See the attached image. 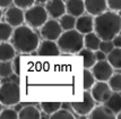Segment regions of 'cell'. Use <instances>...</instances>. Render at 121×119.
<instances>
[{
    "label": "cell",
    "instance_id": "cell-38",
    "mask_svg": "<svg viewBox=\"0 0 121 119\" xmlns=\"http://www.w3.org/2000/svg\"><path fill=\"white\" fill-rule=\"evenodd\" d=\"M48 1H49V0H36V2H37V4H40V5H43V4L45 5Z\"/></svg>",
    "mask_w": 121,
    "mask_h": 119
},
{
    "label": "cell",
    "instance_id": "cell-12",
    "mask_svg": "<svg viewBox=\"0 0 121 119\" xmlns=\"http://www.w3.org/2000/svg\"><path fill=\"white\" fill-rule=\"evenodd\" d=\"M45 9L51 18L59 19L62 15L67 13L66 8V1L63 0H49L45 4Z\"/></svg>",
    "mask_w": 121,
    "mask_h": 119
},
{
    "label": "cell",
    "instance_id": "cell-5",
    "mask_svg": "<svg viewBox=\"0 0 121 119\" xmlns=\"http://www.w3.org/2000/svg\"><path fill=\"white\" fill-rule=\"evenodd\" d=\"M49 14H48L45 7L41 5H34L25 9V24L28 26L35 28H41L47 21L49 19Z\"/></svg>",
    "mask_w": 121,
    "mask_h": 119
},
{
    "label": "cell",
    "instance_id": "cell-11",
    "mask_svg": "<svg viewBox=\"0 0 121 119\" xmlns=\"http://www.w3.org/2000/svg\"><path fill=\"white\" fill-rule=\"evenodd\" d=\"M36 53L39 56H47V57H57L61 53V50L58 46L57 41L52 40H44L41 41L40 46L37 48Z\"/></svg>",
    "mask_w": 121,
    "mask_h": 119
},
{
    "label": "cell",
    "instance_id": "cell-19",
    "mask_svg": "<svg viewBox=\"0 0 121 119\" xmlns=\"http://www.w3.org/2000/svg\"><path fill=\"white\" fill-rule=\"evenodd\" d=\"M101 42H102V39L97 35L96 32H91L88 34H85L84 35V46L85 48L87 49H91L93 51H96L99 50L101 47Z\"/></svg>",
    "mask_w": 121,
    "mask_h": 119
},
{
    "label": "cell",
    "instance_id": "cell-20",
    "mask_svg": "<svg viewBox=\"0 0 121 119\" xmlns=\"http://www.w3.org/2000/svg\"><path fill=\"white\" fill-rule=\"evenodd\" d=\"M19 119H40L41 118V112L40 110L34 107V105H26L18 111Z\"/></svg>",
    "mask_w": 121,
    "mask_h": 119
},
{
    "label": "cell",
    "instance_id": "cell-3",
    "mask_svg": "<svg viewBox=\"0 0 121 119\" xmlns=\"http://www.w3.org/2000/svg\"><path fill=\"white\" fill-rule=\"evenodd\" d=\"M57 42L61 52L68 55H78V52L85 48L84 34H82L76 28L63 31Z\"/></svg>",
    "mask_w": 121,
    "mask_h": 119
},
{
    "label": "cell",
    "instance_id": "cell-13",
    "mask_svg": "<svg viewBox=\"0 0 121 119\" xmlns=\"http://www.w3.org/2000/svg\"><path fill=\"white\" fill-rule=\"evenodd\" d=\"M94 16L90 14H84V15L77 17L76 21V30L80 32L82 34H88L91 32H94Z\"/></svg>",
    "mask_w": 121,
    "mask_h": 119
},
{
    "label": "cell",
    "instance_id": "cell-4",
    "mask_svg": "<svg viewBox=\"0 0 121 119\" xmlns=\"http://www.w3.org/2000/svg\"><path fill=\"white\" fill-rule=\"evenodd\" d=\"M21 101V87L15 82H4L0 86V103L13 107Z\"/></svg>",
    "mask_w": 121,
    "mask_h": 119
},
{
    "label": "cell",
    "instance_id": "cell-23",
    "mask_svg": "<svg viewBox=\"0 0 121 119\" xmlns=\"http://www.w3.org/2000/svg\"><path fill=\"white\" fill-rule=\"evenodd\" d=\"M14 31H15V27L13 25H10L6 21L1 22L0 23V40H1V42L11 40Z\"/></svg>",
    "mask_w": 121,
    "mask_h": 119
},
{
    "label": "cell",
    "instance_id": "cell-14",
    "mask_svg": "<svg viewBox=\"0 0 121 119\" xmlns=\"http://www.w3.org/2000/svg\"><path fill=\"white\" fill-rule=\"evenodd\" d=\"M85 7L86 13L94 17L103 14L109 9L108 0H85Z\"/></svg>",
    "mask_w": 121,
    "mask_h": 119
},
{
    "label": "cell",
    "instance_id": "cell-6",
    "mask_svg": "<svg viewBox=\"0 0 121 119\" xmlns=\"http://www.w3.org/2000/svg\"><path fill=\"white\" fill-rule=\"evenodd\" d=\"M95 105H96V101L93 98L90 90L84 91L82 101H75V102L70 103V107L75 114L78 116H86V117H88V114L95 108Z\"/></svg>",
    "mask_w": 121,
    "mask_h": 119
},
{
    "label": "cell",
    "instance_id": "cell-27",
    "mask_svg": "<svg viewBox=\"0 0 121 119\" xmlns=\"http://www.w3.org/2000/svg\"><path fill=\"white\" fill-rule=\"evenodd\" d=\"M13 74H15L14 67H13V61L11 60L1 61V64H0V77L1 78L9 77Z\"/></svg>",
    "mask_w": 121,
    "mask_h": 119
},
{
    "label": "cell",
    "instance_id": "cell-34",
    "mask_svg": "<svg viewBox=\"0 0 121 119\" xmlns=\"http://www.w3.org/2000/svg\"><path fill=\"white\" fill-rule=\"evenodd\" d=\"M11 61H13V67H14V72H15V74L16 75H19V65H21V59H19V57L16 56Z\"/></svg>",
    "mask_w": 121,
    "mask_h": 119
},
{
    "label": "cell",
    "instance_id": "cell-29",
    "mask_svg": "<svg viewBox=\"0 0 121 119\" xmlns=\"http://www.w3.org/2000/svg\"><path fill=\"white\" fill-rule=\"evenodd\" d=\"M108 82L113 92H121V74H113Z\"/></svg>",
    "mask_w": 121,
    "mask_h": 119
},
{
    "label": "cell",
    "instance_id": "cell-33",
    "mask_svg": "<svg viewBox=\"0 0 121 119\" xmlns=\"http://www.w3.org/2000/svg\"><path fill=\"white\" fill-rule=\"evenodd\" d=\"M109 9L119 13L121 11V0H108Z\"/></svg>",
    "mask_w": 121,
    "mask_h": 119
},
{
    "label": "cell",
    "instance_id": "cell-21",
    "mask_svg": "<svg viewBox=\"0 0 121 119\" xmlns=\"http://www.w3.org/2000/svg\"><path fill=\"white\" fill-rule=\"evenodd\" d=\"M105 104L116 114H119L121 111V94H120V92H113V93L111 94V96L109 98V100L105 102Z\"/></svg>",
    "mask_w": 121,
    "mask_h": 119
},
{
    "label": "cell",
    "instance_id": "cell-9",
    "mask_svg": "<svg viewBox=\"0 0 121 119\" xmlns=\"http://www.w3.org/2000/svg\"><path fill=\"white\" fill-rule=\"evenodd\" d=\"M92 72L97 81H105L108 82L111 76L114 74V68L110 62L106 60H97L96 64L92 67Z\"/></svg>",
    "mask_w": 121,
    "mask_h": 119
},
{
    "label": "cell",
    "instance_id": "cell-35",
    "mask_svg": "<svg viewBox=\"0 0 121 119\" xmlns=\"http://www.w3.org/2000/svg\"><path fill=\"white\" fill-rule=\"evenodd\" d=\"M95 55H96V59L97 60H106L108 59V55L104 51L100 50V49L95 51Z\"/></svg>",
    "mask_w": 121,
    "mask_h": 119
},
{
    "label": "cell",
    "instance_id": "cell-7",
    "mask_svg": "<svg viewBox=\"0 0 121 119\" xmlns=\"http://www.w3.org/2000/svg\"><path fill=\"white\" fill-rule=\"evenodd\" d=\"M63 33V30L59 21L56 18L48 19L47 23L40 28V35L44 40H52V41H58V39Z\"/></svg>",
    "mask_w": 121,
    "mask_h": 119
},
{
    "label": "cell",
    "instance_id": "cell-18",
    "mask_svg": "<svg viewBox=\"0 0 121 119\" xmlns=\"http://www.w3.org/2000/svg\"><path fill=\"white\" fill-rule=\"evenodd\" d=\"M78 55L83 58V65H84V68L92 69V67H93L95 64H96V61H97L95 51L91 50V49L83 48V49L78 52Z\"/></svg>",
    "mask_w": 121,
    "mask_h": 119
},
{
    "label": "cell",
    "instance_id": "cell-2",
    "mask_svg": "<svg viewBox=\"0 0 121 119\" xmlns=\"http://www.w3.org/2000/svg\"><path fill=\"white\" fill-rule=\"evenodd\" d=\"M11 43L16 50L21 53H32L36 51L40 46V37L34 28L28 25H21L15 27V31L11 37Z\"/></svg>",
    "mask_w": 121,
    "mask_h": 119
},
{
    "label": "cell",
    "instance_id": "cell-39",
    "mask_svg": "<svg viewBox=\"0 0 121 119\" xmlns=\"http://www.w3.org/2000/svg\"><path fill=\"white\" fill-rule=\"evenodd\" d=\"M117 119H121V111L118 114H117Z\"/></svg>",
    "mask_w": 121,
    "mask_h": 119
},
{
    "label": "cell",
    "instance_id": "cell-15",
    "mask_svg": "<svg viewBox=\"0 0 121 119\" xmlns=\"http://www.w3.org/2000/svg\"><path fill=\"white\" fill-rule=\"evenodd\" d=\"M88 119H117V114L105 103H99L91 111Z\"/></svg>",
    "mask_w": 121,
    "mask_h": 119
},
{
    "label": "cell",
    "instance_id": "cell-25",
    "mask_svg": "<svg viewBox=\"0 0 121 119\" xmlns=\"http://www.w3.org/2000/svg\"><path fill=\"white\" fill-rule=\"evenodd\" d=\"M108 61L114 69H121V48H114L108 53Z\"/></svg>",
    "mask_w": 121,
    "mask_h": 119
},
{
    "label": "cell",
    "instance_id": "cell-37",
    "mask_svg": "<svg viewBox=\"0 0 121 119\" xmlns=\"http://www.w3.org/2000/svg\"><path fill=\"white\" fill-rule=\"evenodd\" d=\"M112 42H113V44H114L116 48H121V33L114 36L113 40H112Z\"/></svg>",
    "mask_w": 121,
    "mask_h": 119
},
{
    "label": "cell",
    "instance_id": "cell-28",
    "mask_svg": "<svg viewBox=\"0 0 121 119\" xmlns=\"http://www.w3.org/2000/svg\"><path fill=\"white\" fill-rule=\"evenodd\" d=\"M49 118L50 119H75L76 117H75L74 114H73V112H70L69 110L60 108L58 111H56L54 114H51Z\"/></svg>",
    "mask_w": 121,
    "mask_h": 119
},
{
    "label": "cell",
    "instance_id": "cell-22",
    "mask_svg": "<svg viewBox=\"0 0 121 119\" xmlns=\"http://www.w3.org/2000/svg\"><path fill=\"white\" fill-rule=\"evenodd\" d=\"M58 21H59V23H60V25H61L63 31H69V30H74L75 27H76L77 17H75V16L66 13L65 15H62L59 18Z\"/></svg>",
    "mask_w": 121,
    "mask_h": 119
},
{
    "label": "cell",
    "instance_id": "cell-30",
    "mask_svg": "<svg viewBox=\"0 0 121 119\" xmlns=\"http://www.w3.org/2000/svg\"><path fill=\"white\" fill-rule=\"evenodd\" d=\"M19 118L18 111L13 108H4L0 112V119H17Z\"/></svg>",
    "mask_w": 121,
    "mask_h": 119
},
{
    "label": "cell",
    "instance_id": "cell-32",
    "mask_svg": "<svg viewBox=\"0 0 121 119\" xmlns=\"http://www.w3.org/2000/svg\"><path fill=\"white\" fill-rule=\"evenodd\" d=\"M114 44H113V42H112V40L111 41H104V40H102V42H101V47H100V50H102V51H104L108 55V53H110L113 49H114Z\"/></svg>",
    "mask_w": 121,
    "mask_h": 119
},
{
    "label": "cell",
    "instance_id": "cell-10",
    "mask_svg": "<svg viewBox=\"0 0 121 119\" xmlns=\"http://www.w3.org/2000/svg\"><path fill=\"white\" fill-rule=\"evenodd\" d=\"M5 21L14 27L23 25L25 23V10L17 6L9 7L5 13Z\"/></svg>",
    "mask_w": 121,
    "mask_h": 119
},
{
    "label": "cell",
    "instance_id": "cell-26",
    "mask_svg": "<svg viewBox=\"0 0 121 119\" xmlns=\"http://www.w3.org/2000/svg\"><path fill=\"white\" fill-rule=\"evenodd\" d=\"M96 82H97V79L95 78L92 69L84 68V72H83V87L84 90H91Z\"/></svg>",
    "mask_w": 121,
    "mask_h": 119
},
{
    "label": "cell",
    "instance_id": "cell-36",
    "mask_svg": "<svg viewBox=\"0 0 121 119\" xmlns=\"http://www.w3.org/2000/svg\"><path fill=\"white\" fill-rule=\"evenodd\" d=\"M11 4H14V0H0V7L2 9L9 8L11 6Z\"/></svg>",
    "mask_w": 121,
    "mask_h": 119
},
{
    "label": "cell",
    "instance_id": "cell-17",
    "mask_svg": "<svg viewBox=\"0 0 121 119\" xmlns=\"http://www.w3.org/2000/svg\"><path fill=\"white\" fill-rule=\"evenodd\" d=\"M16 48L9 41H4L0 44V61L13 60L16 57Z\"/></svg>",
    "mask_w": 121,
    "mask_h": 119
},
{
    "label": "cell",
    "instance_id": "cell-24",
    "mask_svg": "<svg viewBox=\"0 0 121 119\" xmlns=\"http://www.w3.org/2000/svg\"><path fill=\"white\" fill-rule=\"evenodd\" d=\"M41 110L48 116H51L54 114L56 111H58L59 109L62 107L61 102H57V101H45V102H41L40 103Z\"/></svg>",
    "mask_w": 121,
    "mask_h": 119
},
{
    "label": "cell",
    "instance_id": "cell-16",
    "mask_svg": "<svg viewBox=\"0 0 121 119\" xmlns=\"http://www.w3.org/2000/svg\"><path fill=\"white\" fill-rule=\"evenodd\" d=\"M66 8L67 13L75 17H79L86 13L85 0H66Z\"/></svg>",
    "mask_w": 121,
    "mask_h": 119
},
{
    "label": "cell",
    "instance_id": "cell-31",
    "mask_svg": "<svg viewBox=\"0 0 121 119\" xmlns=\"http://www.w3.org/2000/svg\"><path fill=\"white\" fill-rule=\"evenodd\" d=\"M35 1L36 0H14V5L23 9H27L35 5Z\"/></svg>",
    "mask_w": 121,
    "mask_h": 119
},
{
    "label": "cell",
    "instance_id": "cell-8",
    "mask_svg": "<svg viewBox=\"0 0 121 119\" xmlns=\"http://www.w3.org/2000/svg\"><path fill=\"white\" fill-rule=\"evenodd\" d=\"M90 91L97 103H105L111 96V94L113 93L112 88L109 85V82L105 81H97Z\"/></svg>",
    "mask_w": 121,
    "mask_h": 119
},
{
    "label": "cell",
    "instance_id": "cell-1",
    "mask_svg": "<svg viewBox=\"0 0 121 119\" xmlns=\"http://www.w3.org/2000/svg\"><path fill=\"white\" fill-rule=\"evenodd\" d=\"M94 31L104 41H111L121 33V15L117 11L108 9L94 17Z\"/></svg>",
    "mask_w": 121,
    "mask_h": 119
}]
</instances>
